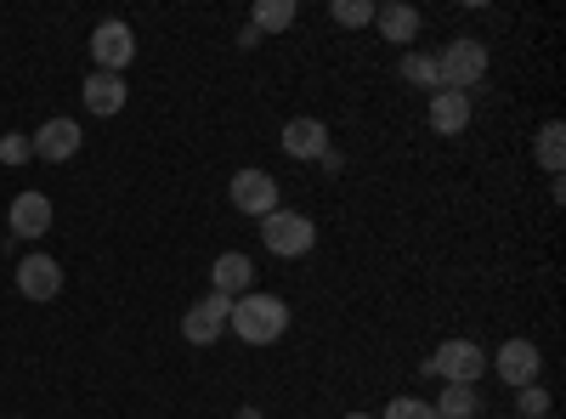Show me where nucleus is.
<instances>
[{"instance_id":"obj_1","label":"nucleus","mask_w":566,"mask_h":419,"mask_svg":"<svg viewBox=\"0 0 566 419\" xmlns=\"http://www.w3.org/2000/svg\"><path fill=\"white\" fill-rule=\"evenodd\" d=\"M227 335H239L244 346H277L290 335V306L266 290H250L232 301V317H227Z\"/></svg>"},{"instance_id":"obj_6","label":"nucleus","mask_w":566,"mask_h":419,"mask_svg":"<svg viewBox=\"0 0 566 419\" xmlns=\"http://www.w3.org/2000/svg\"><path fill=\"white\" fill-rule=\"evenodd\" d=\"M91 63H97L103 74H125L136 63V34H130L125 18H108V23L91 29Z\"/></svg>"},{"instance_id":"obj_26","label":"nucleus","mask_w":566,"mask_h":419,"mask_svg":"<svg viewBox=\"0 0 566 419\" xmlns=\"http://www.w3.org/2000/svg\"><path fill=\"white\" fill-rule=\"evenodd\" d=\"M346 419H374V413H346Z\"/></svg>"},{"instance_id":"obj_16","label":"nucleus","mask_w":566,"mask_h":419,"mask_svg":"<svg viewBox=\"0 0 566 419\" xmlns=\"http://www.w3.org/2000/svg\"><path fill=\"white\" fill-rule=\"evenodd\" d=\"M374 29L386 34V45H413L419 40V12L402 7V0H386V7H374Z\"/></svg>"},{"instance_id":"obj_4","label":"nucleus","mask_w":566,"mask_h":419,"mask_svg":"<svg viewBox=\"0 0 566 419\" xmlns=\"http://www.w3.org/2000/svg\"><path fill=\"white\" fill-rule=\"evenodd\" d=\"M424 375L442 380V386H476L488 375V352L476 341H442L431 352V363H424Z\"/></svg>"},{"instance_id":"obj_15","label":"nucleus","mask_w":566,"mask_h":419,"mask_svg":"<svg viewBox=\"0 0 566 419\" xmlns=\"http://www.w3.org/2000/svg\"><path fill=\"white\" fill-rule=\"evenodd\" d=\"M431 130L437 136H464L470 130V97L464 91H431Z\"/></svg>"},{"instance_id":"obj_9","label":"nucleus","mask_w":566,"mask_h":419,"mask_svg":"<svg viewBox=\"0 0 566 419\" xmlns=\"http://www.w3.org/2000/svg\"><path fill=\"white\" fill-rule=\"evenodd\" d=\"M29 143H34V159H45V165H69V159L80 154L85 136H80L74 119H45V125L29 136Z\"/></svg>"},{"instance_id":"obj_18","label":"nucleus","mask_w":566,"mask_h":419,"mask_svg":"<svg viewBox=\"0 0 566 419\" xmlns=\"http://www.w3.org/2000/svg\"><path fill=\"white\" fill-rule=\"evenodd\" d=\"M295 23V0H261V7L250 12V29L255 34H283Z\"/></svg>"},{"instance_id":"obj_14","label":"nucleus","mask_w":566,"mask_h":419,"mask_svg":"<svg viewBox=\"0 0 566 419\" xmlns=\"http://www.w3.org/2000/svg\"><path fill=\"white\" fill-rule=\"evenodd\" d=\"M7 227L18 232V239H45V232H52V199L45 193H18L12 210H7Z\"/></svg>"},{"instance_id":"obj_12","label":"nucleus","mask_w":566,"mask_h":419,"mask_svg":"<svg viewBox=\"0 0 566 419\" xmlns=\"http://www.w3.org/2000/svg\"><path fill=\"white\" fill-rule=\"evenodd\" d=\"M277 143H283V154H290V159H301V165H317L323 154H328V125L323 119H290V125H283V136H277Z\"/></svg>"},{"instance_id":"obj_7","label":"nucleus","mask_w":566,"mask_h":419,"mask_svg":"<svg viewBox=\"0 0 566 419\" xmlns=\"http://www.w3.org/2000/svg\"><path fill=\"white\" fill-rule=\"evenodd\" d=\"M493 368H499V380H504V386H515V391H522V386H538L544 352H538L533 341H522V335H515V341H504V346L493 352Z\"/></svg>"},{"instance_id":"obj_19","label":"nucleus","mask_w":566,"mask_h":419,"mask_svg":"<svg viewBox=\"0 0 566 419\" xmlns=\"http://www.w3.org/2000/svg\"><path fill=\"white\" fill-rule=\"evenodd\" d=\"M437 419H476V386H442V402H431Z\"/></svg>"},{"instance_id":"obj_22","label":"nucleus","mask_w":566,"mask_h":419,"mask_svg":"<svg viewBox=\"0 0 566 419\" xmlns=\"http://www.w3.org/2000/svg\"><path fill=\"white\" fill-rule=\"evenodd\" d=\"M555 402H549V391L544 386H522V391H515V413H522V419H544Z\"/></svg>"},{"instance_id":"obj_21","label":"nucleus","mask_w":566,"mask_h":419,"mask_svg":"<svg viewBox=\"0 0 566 419\" xmlns=\"http://www.w3.org/2000/svg\"><path fill=\"white\" fill-rule=\"evenodd\" d=\"M397 69H402V80H413V85H431V91H437V57H424V52H408V57H402Z\"/></svg>"},{"instance_id":"obj_11","label":"nucleus","mask_w":566,"mask_h":419,"mask_svg":"<svg viewBox=\"0 0 566 419\" xmlns=\"http://www.w3.org/2000/svg\"><path fill=\"white\" fill-rule=\"evenodd\" d=\"M57 290H63V266H57L52 255L34 250V255L18 261V295H23V301H52Z\"/></svg>"},{"instance_id":"obj_3","label":"nucleus","mask_w":566,"mask_h":419,"mask_svg":"<svg viewBox=\"0 0 566 419\" xmlns=\"http://www.w3.org/2000/svg\"><path fill=\"white\" fill-rule=\"evenodd\" d=\"M261 244H266V255H277V261H301V255H312V244H317V221L301 216V210H272V216L261 221Z\"/></svg>"},{"instance_id":"obj_13","label":"nucleus","mask_w":566,"mask_h":419,"mask_svg":"<svg viewBox=\"0 0 566 419\" xmlns=\"http://www.w3.org/2000/svg\"><path fill=\"white\" fill-rule=\"evenodd\" d=\"M125 97H130V85H125V74H91L85 85H80V103L97 114V119H114L119 108H125Z\"/></svg>"},{"instance_id":"obj_23","label":"nucleus","mask_w":566,"mask_h":419,"mask_svg":"<svg viewBox=\"0 0 566 419\" xmlns=\"http://www.w3.org/2000/svg\"><path fill=\"white\" fill-rule=\"evenodd\" d=\"M29 159H34V143H29L23 130H7V136H0V165H29Z\"/></svg>"},{"instance_id":"obj_24","label":"nucleus","mask_w":566,"mask_h":419,"mask_svg":"<svg viewBox=\"0 0 566 419\" xmlns=\"http://www.w3.org/2000/svg\"><path fill=\"white\" fill-rule=\"evenodd\" d=\"M386 419H437V408L419 402V397H391L386 402Z\"/></svg>"},{"instance_id":"obj_2","label":"nucleus","mask_w":566,"mask_h":419,"mask_svg":"<svg viewBox=\"0 0 566 419\" xmlns=\"http://www.w3.org/2000/svg\"><path fill=\"white\" fill-rule=\"evenodd\" d=\"M482 80H488V45L476 34L448 40L437 57V91H464L470 97V85H482Z\"/></svg>"},{"instance_id":"obj_17","label":"nucleus","mask_w":566,"mask_h":419,"mask_svg":"<svg viewBox=\"0 0 566 419\" xmlns=\"http://www.w3.org/2000/svg\"><path fill=\"white\" fill-rule=\"evenodd\" d=\"M538 165L549 176H560V165H566V125L560 119H544L538 125Z\"/></svg>"},{"instance_id":"obj_8","label":"nucleus","mask_w":566,"mask_h":419,"mask_svg":"<svg viewBox=\"0 0 566 419\" xmlns=\"http://www.w3.org/2000/svg\"><path fill=\"white\" fill-rule=\"evenodd\" d=\"M227 317H232V301H227V295H205V301L187 306L181 335L193 341V346H216V341L227 335Z\"/></svg>"},{"instance_id":"obj_20","label":"nucleus","mask_w":566,"mask_h":419,"mask_svg":"<svg viewBox=\"0 0 566 419\" xmlns=\"http://www.w3.org/2000/svg\"><path fill=\"white\" fill-rule=\"evenodd\" d=\"M328 18H335L340 29H368V23H374V0H335V7H328Z\"/></svg>"},{"instance_id":"obj_25","label":"nucleus","mask_w":566,"mask_h":419,"mask_svg":"<svg viewBox=\"0 0 566 419\" xmlns=\"http://www.w3.org/2000/svg\"><path fill=\"white\" fill-rule=\"evenodd\" d=\"M239 419H266V413L261 408H239Z\"/></svg>"},{"instance_id":"obj_5","label":"nucleus","mask_w":566,"mask_h":419,"mask_svg":"<svg viewBox=\"0 0 566 419\" xmlns=\"http://www.w3.org/2000/svg\"><path fill=\"white\" fill-rule=\"evenodd\" d=\"M227 199H232V210H239V216H255V221H266L272 210H283L277 176H266L261 165H244L239 176H232L227 181Z\"/></svg>"},{"instance_id":"obj_10","label":"nucleus","mask_w":566,"mask_h":419,"mask_svg":"<svg viewBox=\"0 0 566 419\" xmlns=\"http://www.w3.org/2000/svg\"><path fill=\"white\" fill-rule=\"evenodd\" d=\"M250 290H255V261H250L244 250L216 255V266H210V295L239 301V295H250Z\"/></svg>"}]
</instances>
